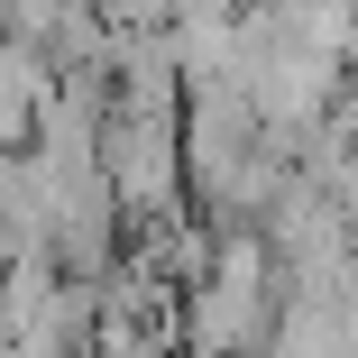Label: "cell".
I'll use <instances>...</instances> for the list:
<instances>
[]
</instances>
